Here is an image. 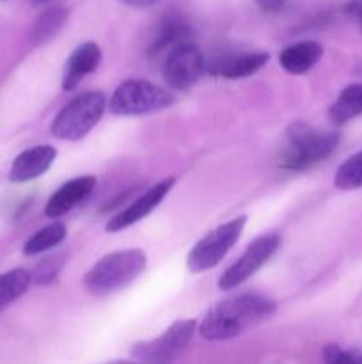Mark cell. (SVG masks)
I'll return each instance as SVG.
<instances>
[{
  "mask_svg": "<svg viewBox=\"0 0 362 364\" xmlns=\"http://www.w3.org/2000/svg\"><path fill=\"white\" fill-rule=\"evenodd\" d=\"M275 311V302L259 294H241L227 297L213 306L199 326L204 340L226 341L240 336L251 327L268 318Z\"/></svg>",
  "mask_w": 362,
  "mask_h": 364,
  "instance_id": "6da1fadb",
  "label": "cell"
},
{
  "mask_svg": "<svg viewBox=\"0 0 362 364\" xmlns=\"http://www.w3.org/2000/svg\"><path fill=\"white\" fill-rule=\"evenodd\" d=\"M148 259L141 249L110 252L92 265L84 276V288L92 295H109L133 283L146 270Z\"/></svg>",
  "mask_w": 362,
  "mask_h": 364,
  "instance_id": "7a4b0ae2",
  "label": "cell"
},
{
  "mask_svg": "<svg viewBox=\"0 0 362 364\" xmlns=\"http://www.w3.org/2000/svg\"><path fill=\"white\" fill-rule=\"evenodd\" d=\"M105 107L106 98L102 91H89L75 96L53 119V137L60 141H80L99 123Z\"/></svg>",
  "mask_w": 362,
  "mask_h": 364,
  "instance_id": "3957f363",
  "label": "cell"
},
{
  "mask_svg": "<svg viewBox=\"0 0 362 364\" xmlns=\"http://www.w3.org/2000/svg\"><path fill=\"white\" fill-rule=\"evenodd\" d=\"M287 142L290 146L284 155V166L287 169H307L332 155L339 144V134L293 123L287 128Z\"/></svg>",
  "mask_w": 362,
  "mask_h": 364,
  "instance_id": "277c9868",
  "label": "cell"
},
{
  "mask_svg": "<svg viewBox=\"0 0 362 364\" xmlns=\"http://www.w3.org/2000/svg\"><path fill=\"white\" fill-rule=\"evenodd\" d=\"M172 103V95L160 85L144 78H128L112 92L109 109L116 116H144L167 109Z\"/></svg>",
  "mask_w": 362,
  "mask_h": 364,
  "instance_id": "5b68a950",
  "label": "cell"
},
{
  "mask_svg": "<svg viewBox=\"0 0 362 364\" xmlns=\"http://www.w3.org/2000/svg\"><path fill=\"white\" fill-rule=\"evenodd\" d=\"M247 224V217H234L233 220L213 228L204 235L187 256V267L192 274H201L213 269L224 259V256L234 247Z\"/></svg>",
  "mask_w": 362,
  "mask_h": 364,
  "instance_id": "8992f818",
  "label": "cell"
},
{
  "mask_svg": "<svg viewBox=\"0 0 362 364\" xmlns=\"http://www.w3.org/2000/svg\"><path fill=\"white\" fill-rule=\"evenodd\" d=\"M195 329H197L195 320H177L155 340L135 343L131 355L141 364L172 363L190 343Z\"/></svg>",
  "mask_w": 362,
  "mask_h": 364,
  "instance_id": "52a82bcc",
  "label": "cell"
},
{
  "mask_svg": "<svg viewBox=\"0 0 362 364\" xmlns=\"http://www.w3.org/2000/svg\"><path fill=\"white\" fill-rule=\"evenodd\" d=\"M279 245L280 237L275 233L263 235V237H258L254 242H251L248 247L243 251V255L220 276V290L231 291L240 287V284H243L247 279H251L275 255Z\"/></svg>",
  "mask_w": 362,
  "mask_h": 364,
  "instance_id": "ba28073f",
  "label": "cell"
},
{
  "mask_svg": "<svg viewBox=\"0 0 362 364\" xmlns=\"http://www.w3.org/2000/svg\"><path fill=\"white\" fill-rule=\"evenodd\" d=\"M204 70L206 60L201 50L188 39V41L180 43L165 53L162 75L169 87L185 91V89H190L192 85L197 84Z\"/></svg>",
  "mask_w": 362,
  "mask_h": 364,
  "instance_id": "9c48e42d",
  "label": "cell"
},
{
  "mask_svg": "<svg viewBox=\"0 0 362 364\" xmlns=\"http://www.w3.org/2000/svg\"><path fill=\"white\" fill-rule=\"evenodd\" d=\"M174 181H176L174 178H165V180L153 185V187L148 188L144 194L138 196L131 205H128L126 208L121 210L119 213H116V215L109 220L105 230L109 231V233H117V231L126 230V228L133 226L138 220L148 217L149 213L167 198V194L172 191Z\"/></svg>",
  "mask_w": 362,
  "mask_h": 364,
  "instance_id": "30bf717a",
  "label": "cell"
},
{
  "mask_svg": "<svg viewBox=\"0 0 362 364\" xmlns=\"http://www.w3.org/2000/svg\"><path fill=\"white\" fill-rule=\"evenodd\" d=\"M270 59V53L266 52H231L216 55L209 64H206V70L212 75L220 78H236L251 77L258 73Z\"/></svg>",
  "mask_w": 362,
  "mask_h": 364,
  "instance_id": "8fae6325",
  "label": "cell"
},
{
  "mask_svg": "<svg viewBox=\"0 0 362 364\" xmlns=\"http://www.w3.org/2000/svg\"><path fill=\"white\" fill-rule=\"evenodd\" d=\"M55 159L57 149L53 146L43 144L25 149L14 159L9 171V180L13 183H25V181L35 180L50 169Z\"/></svg>",
  "mask_w": 362,
  "mask_h": 364,
  "instance_id": "7c38bea8",
  "label": "cell"
},
{
  "mask_svg": "<svg viewBox=\"0 0 362 364\" xmlns=\"http://www.w3.org/2000/svg\"><path fill=\"white\" fill-rule=\"evenodd\" d=\"M96 183H98V180L94 176H78L66 181L48 199L45 213L48 217H53V219L66 215L67 212H71L75 206L80 205L94 191Z\"/></svg>",
  "mask_w": 362,
  "mask_h": 364,
  "instance_id": "4fadbf2b",
  "label": "cell"
},
{
  "mask_svg": "<svg viewBox=\"0 0 362 364\" xmlns=\"http://www.w3.org/2000/svg\"><path fill=\"white\" fill-rule=\"evenodd\" d=\"M102 63V48L94 41H85L71 52L70 59L64 64L62 89L73 91L82 78L96 70Z\"/></svg>",
  "mask_w": 362,
  "mask_h": 364,
  "instance_id": "5bb4252c",
  "label": "cell"
},
{
  "mask_svg": "<svg viewBox=\"0 0 362 364\" xmlns=\"http://www.w3.org/2000/svg\"><path fill=\"white\" fill-rule=\"evenodd\" d=\"M323 46L316 41H302L287 46L279 53V64L286 73L304 75L318 64Z\"/></svg>",
  "mask_w": 362,
  "mask_h": 364,
  "instance_id": "9a60e30c",
  "label": "cell"
},
{
  "mask_svg": "<svg viewBox=\"0 0 362 364\" xmlns=\"http://www.w3.org/2000/svg\"><path fill=\"white\" fill-rule=\"evenodd\" d=\"M362 114V84H351L339 92L329 109V119L334 124H343Z\"/></svg>",
  "mask_w": 362,
  "mask_h": 364,
  "instance_id": "2e32d148",
  "label": "cell"
},
{
  "mask_svg": "<svg viewBox=\"0 0 362 364\" xmlns=\"http://www.w3.org/2000/svg\"><path fill=\"white\" fill-rule=\"evenodd\" d=\"M67 9L64 7H50L45 13H41L38 16V20L34 21L31 28V43L32 45H45V43L52 41L57 34H59L60 28L64 27V23L67 21Z\"/></svg>",
  "mask_w": 362,
  "mask_h": 364,
  "instance_id": "e0dca14e",
  "label": "cell"
},
{
  "mask_svg": "<svg viewBox=\"0 0 362 364\" xmlns=\"http://www.w3.org/2000/svg\"><path fill=\"white\" fill-rule=\"evenodd\" d=\"M67 228L62 223H52L48 226H45L43 230H39L38 233L32 235L23 245V252L27 256H35L41 255V252L50 251V249L57 247L60 242L66 238Z\"/></svg>",
  "mask_w": 362,
  "mask_h": 364,
  "instance_id": "ac0fdd59",
  "label": "cell"
},
{
  "mask_svg": "<svg viewBox=\"0 0 362 364\" xmlns=\"http://www.w3.org/2000/svg\"><path fill=\"white\" fill-rule=\"evenodd\" d=\"M32 283V276L23 269H14L0 274V311L25 295Z\"/></svg>",
  "mask_w": 362,
  "mask_h": 364,
  "instance_id": "d6986e66",
  "label": "cell"
},
{
  "mask_svg": "<svg viewBox=\"0 0 362 364\" xmlns=\"http://www.w3.org/2000/svg\"><path fill=\"white\" fill-rule=\"evenodd\" d=\"M188 36H190V31H188L187 23H183L181 20H167L160 27L158 34L153 38L151 45H149V53L158 55L162 52H169L180 43L188 41Z\"/></svg>",
  "mask_w": 362,
  "mask_h": 364,
  "instance_id": "ffe728a7",
  "label": "cell"
},
{
  "mask_svg": "<svg viewBox=\"0 0 362 364\" xmlns=\"http://www.w3.org/2000/svg\"><path fill=\"white\" fill-rule=\"evenodd\" d=\"M334 185L341 191L362 188V151L351 155L337 167L334 174Z\"/></svg>",
  "mask_w": 362,
  "mask_h": 364,
  "instance_id": "44dd1931",
  "label": "cell"
},
{
  "mask_svg": "<svg viewBox=\"0 0 362 364\" xmlns=\"http://www.w3.org/2000/svg\"><path fill=\"white\" fill-rule=\"evenodd\" d=\"M323 358L327 364H362L361 350H343L336 343H330L323 348Z\"/></svg>",
  "mask_w": 362,
  "mask_h": 364,
  "instance_id": "7402d4cb",
  "label": "cell"
},
{
  "mask_svg": "<svg viewBox=\"0 0 362 364\" xmlns=\"http://www.w3.org/2000/svg\"><path fill=\"white\" fill-rule=\"evenodd\" d=\"M62 267V258L59 256H53V258H46L41 265H38L32 279L38 281V283H50V281L55 279L57 272Z\"/></svg>",
  "mask_w": 362,
  "mask_h": 364,
  "instance_id": "603a6c76",
  "label": "cell"
},
{
  "mask_svg": "<svg viewBox=\"0 0 362 364\" xmlns=\"http://www.w3.org/2000/svg\"><path fill=\"white\" fill-rule=\"evenodd\" d=\"M286 2L287 0H256V4H258L263 13H275V11L283 9Z\"/></svg>",
  "mask_w": 362,
  "mask_h": 364,
  "instance_id": "cb8c5ba5",
  "label": "cell"
},
{
  "mask_svg": "<svg viewBox=\"0 0 362 364\" xmlns=\"http://www.w3.org/2000/svg\"><path fill=\"white\" fill-rule=\"evenodd\" d=\"M121 2L130 7H135V9H146V7H151L155 4H158L160 0H121Z\"/></svg>",
  "mask_w": 362,
  "mask_h": 364,
  "instance_id": "d4e9b609",
  "label": "cell"
},
{
  "mask_svg": "<svg viewBox=\"0 0 362 364\" xmlns=\"http://www.w3.org/2000/svg\"><path fill=\"white\" fill-rule=\"evenodd\" d=\"M355 18H357V21H358V25H361V28H362V2H358L357 6H355Z\"/></svg>",
  "mask_w": 362,
  "mask_h": 364,
  "instance_id": "484cf974",
  "label": "cell"
},
{
  "mask_svg": "<svg viewBox=\"0 0 362 364\" xmlns=\"http://www.w3.org/2000/svg\"><path fill=\"white\" fill-rule=\"evenodd\" d=\"M109 364H141V363H131V361H112Z\"/></svg>",
  "mask_w": 362,
  "mask_h": 364,
  "instance_id": "4316f807",
  "label": "cell"
},
{
  "mask_svg": "<svg viewBox=\"0 0 362 364\" xmlns=\"http://www.w3.org/2000/svg\"><path fill=\"white\" fill-rule=\"evenodd\" d=\"M35 4H45V2H50V0H34Z\"/></svg>",
  "mask_w": 362,
  "mask_h": 364,
  "instance_id": "83f0119b",
  "label": "cell"
}]
</instances>
